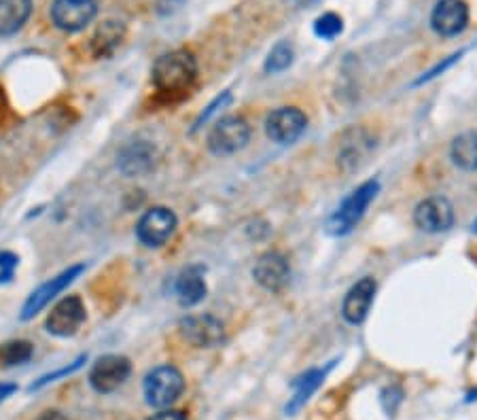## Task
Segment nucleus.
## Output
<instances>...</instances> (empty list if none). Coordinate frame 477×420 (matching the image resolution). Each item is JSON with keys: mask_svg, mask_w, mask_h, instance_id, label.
I'll return each instance as SVG.
<instances>
[{"mask_svg": "<svg viewBox=\"0 0 477 420\" xmlns=\"http://www.w3.org/2000/svg\"><path fill=\"white\" fill-rule=\"evenodd\" d=\"M153 85L159 94L179 96L187 94L197 79V62L191 51L176 49L159 55L153 64Z\"/></svg>", "mask_w": 477, "mask_h": 420, "instance_id": "1", "label": "nucleus"}, {"mask_svg": "<svg viewBox=\"0 0 477 420\" xmlns=\"http://www.w3.org/2000/svg\"><path fill=\"white\" fill-rule=\"evenodd\" d=\"M380 191V183L376 179L373 181H365V183L356 187L352 194L346 197V200L339 204L338 210L327 219V234L331 236H346L355 230L356 225L361 223V219L365 217L369 204L373 202V197L378 196Z\"/></svg>", "mask_w": 477, "mask_h": 420, "instance_id": "2", "label": "nucleus"}, {"mask_svg": "<svg viewBox=\"0 0 477 420\" xmlns=\"http://www.w3.org/2000/svg\"><path fill=\"white\" fill-rule=\"evenodd\" d=\"M183 391L185 378L174 365L155 367V370L146 374L143 384L145 401L151 407H157V410H166V407L176 404L180 399V395H183Z\"/></svg>", "mask_w": 477, "mask_h": 420, "instance_id": "3", "label": "nucleus"}, {"mask_svg": "<svg viewBox=\"0 0 477 420\" xmlns=\"http://www.w3.org/2000/svg\"><path fill=\"white\" fill-rule=\"evenodd\" d=\"M251 126L240 115L221 117L213 128H210L206 145L213 155L225 157L242 151L251 140Z\"/></svg>", "mask_w": 477, "mask_h": 420, "instance_id": "4", "label": "nucleus"}, {"mask_svg": "<svg viewBox=\"0 0 477 420\" xmlns=\"http://www.w3.org/2000/svg\"><path fill=\"white\" fill-rule=\"evenodd\" d=\"M176 225H179V219H176V214L170 208H149L143 217H140L138 225H136V238H138L145 247L159 248L174 236Z\"/></svg>", "mask_w": 477, "mask_h": 420, "instance_id": "5", "label": "nucleus"}, {"mask_svg": "<svg viewBox=\"0 0 477 420\" xmlns=\"http://www.w3.org/2000/svg\"><path fill=\"white\" fill-rule=\"evenodd\" d=\"M308 128V117L295 106H280L265 119V134L278 145H293Z\"/></svg>", "mask_w": 477, "mask_h": 420, "instance_id": "6", "label": "nucleus"}, {"mask_svg": "<svg viewBox=\"0 0 477 420\" xmlns=\"http://www.w3.org/2000/svg\"><path fill=\"white\" fill-rule=\"evenodd\" d=\"M130 374H132V363L128 357L106 355L94 363L92 372H89V384L102 395L115 393L119 387L126 384Z\"/></svg>", "mask_w": 477, "mask_h": 420, "instance_id": "7", "label": "nucleus"}, {"mask_svg": "<svg viewBox=\"0 0 477 420\" xmlns=\"http://www.w3.org/2000/svg\"><path fill=\"white\" fill-rule=\"evenodd\" d=\"M180 336L196 349H214L225 342V327L213 315H189L180 321Z\"/></svg>", "mask_w": 477, "mask_h": 420, "instance_id": "8", "label": "nucleus"}, {"mask_svg": "<svg viewBox=\"0 0 477 420\" xmlns=\"http://www.w3.org/2000/svg\"><path fill=\"white\" fill-rule=\"evenodd\" d=\"M98 4L96 0H54L51 4V21L64 32H79L92 24Z\"/></svg>", "mask_w": 477, "mask_h": 420, "instance_id": "9", "label": "nucleus"}, {"mask_svg": "<svg viewBox=\"0 0 477 420\" xmlns=\"http://www.w3.org/2000/svg\"><path fill=\"white\" fill-rule=\"evenodd\" d=\"M85 304L81 302V298L77 295H68V298L60 299L58 304L54 306V310L49 312L47 321H45V327L51 336L58 338H71L79 332V327L85 323Z\"/></svg>", "mask_w": 477, "mask_h": 420, "instance_id": "10", "label": "nucleus"}, {"mask_svg": "<svg viewBox=\"0 0 477 420\" xmlns=\"http://www.w3.org/2000/svg\"><path fill=\"white\" fill-rule=\"evenodd\" d=\"M454 219H456L454 217V206L448 197L441 196L427 197L414 210V223L427 234H441V231L452 230Z\"/></svg>", "mask_w": 477, "mask_h": 420, "instance_id": "11", "label": "nucleus"}, {"mask_svg": "<svg viewBox=\"0 0 477 420\" xmlns=\"http://www.w3.org/2000/svg\"><path fill=\"white\" fill-rule=\"evenodd\" d=\"M85 270V265H71V268L60 272L58 276L51 278V281L43 282L41 287L37 289V291L30 293V298L26 299L24 308H21V321H30L32 316H37L38 312H41L45 306H49L54 302L58 295L64 291V289L71 285V282H75V278H79V274Z\"/></svg>", "mask_w": 477, "mask_h": 420, "instance_id": "12", "label": "nucleus"}, {"mask_svg": "<svg viewBox=\"0 0 477 420\" xmlns=\"http://www.w3.org/2000/svg\"><path fill=\"white\" fill-rule=\"evenodd\" d=\"M469 26V4L464 0H439L431 13V28L439 37H458Z\"/></svg>", "mask_w": 477, "mask_h": 420, "instance_id": "13", "label": "nucleus"}, {"mask_svg": "<svg viewBox=\"0 0 477 420\" xmlns=\"http://www.w3.org/2000/svg\"><path fill=\"white\" fill-rule=\"evenodd\" d=\"M253 278L265 291L280 293L289 285V278H291V268H289L285 255H280L278 251H268L261 255L255 261Z\"/></svg>", "mask_w": 477, "mask_h": 420, "instance_id": "14", "label": "nucleus"}, {"mask_svg": "<svg viewBox=\"0 0 477 420\" xmlns=\"http://www.w3.org/2000/svg\"><path fill=\"white\" fill-rule=\"evenodd\" d=\"M373 295H376V281L373 278H361L356 285L350 287L342 302V316L350 325H361L367 319L369 310H372Z\"/></svg>", "mask_w": 477, "mask_h": 420, "instance_id": "15", "label": "nucleus"}, {"mask_svg": "<svg viewBox=\"0 0 477 420\" xmlns=\"http://www.w3.org/2000/svg\"><path fill=\"white\" fill-rule=\"evenodd\" d=\"M155 164H157V149L155 145L146 143V140H138V143L128 145L117 157L119 170L130 179L145 177V174H149L151 170H155Z\"/></svg>", "mask_w": 477, "mask_h": 420, "instance_id": "16", "label": "nucleus"}, {"mask_svg": "<svg viewBox=\"0 0 477 420\" xmlns=\"http://www.w3.org/2000/svg\"><path fill=\"white\" fill-rule=\"evenodd\" d=\"M373 147H376V143H373L372 136L365 130H350V132L344 134L342 147L338 151V166L344 172H355V170H359L367 162Z\"/></svg>", "mask_w": 477, "mask_h": 420, "instance_id": "17", "label": "nucleus"}, {"mask_svg": "<svg viewBox=\"0 0 477 420\" xmlns=\"http://www.w3.org/2000/svg\"><path fill=\"white\" fill-rule=\"evenodd\" d=\"M123 38H126V24L119 20H106L96 28L92 41H89V49L96 58H109L121 47Z\"/></svg>", "mask_w": 477, "mask_h": 420, "instance_id": "18", "label": "nucleus"}, {"mask_svg": "<svg viewBox=\"0 0 477 420\" xmlns=\"http://www.w3.org/2000/svg\"><path fill=\"white\" fill-rule=\"evenodd\" d=\"M329 370H331V365L318 367V370L305 372L304 376H299L297 380H295V382H293V397L289 399V404L285 407V412L289 414V416L297 414L305 404H308L310 397L314 395L318 389H321L322 382H325Z\"/></svg>", "mask_w": 477, "mask_h": 420, "instance_id": "19", "label": "nucleus"}, {"mask_svg": "<svg viewBox=\"0 0 477 420\" xmlns=\"http://www.w3.org/2000/svg\"><path fill=\"white\" fill-rule=\"evenodd\" d=\"M32 0H0V37H13L30 20Z\"/></svg>", "mask_w": 477, "mask_h": 420, "instance_id": "20", "label": "nucleus"}, {"mask_svg": "<svg viewBox=\"0 0 477 420\" xmlns=\"http://www.w3.org/2000/svg\"><path fill=\"white\" fill-rule=\"evenodd\" d=\"M208 287L206 281H204V274L197 268H189L176 281V299H179L180 306L185 308H191V306L200 304L204 298H206Z\"/></svg>", "mask_w": 477, "mask_h": 420, "instance_id": "21", "label": "nucleus"}, {"mask_svg": "<svg viewBox=\"0 0 477 420\" xmlns=\"http://www.w3.org/2000/svg\"><path fill=\"white\" fill-rule=\"evenodd\" d=\"M450 160L456 168L464 172H475L477 170V130L458 134L450 145Z\"/></svg>", "mask_w": 477, "mask_h": 420, "instance_id": "22", "label": "nucleus"}, {"mask_svg": "<svg viewBox=\"0 0 477 420\" xmlns=\"http://www.w3.org/2000/svg\"><path fill=\"white\" fill-rule=\"evenodd\" d=\"M34 349L30 342L26 340H13V342H7L0 346V365L3 367H15V365H24L32 359Z\"/></svg>", "mask_w": 477, "mask_h": 420, "instance_id": "23", "label": "nucleus"}, {"mask_svg": "<svg viewBox=\"0 0 477 420\" xmlns=\"http://www.w3.org/2000/svg\"><path fill=\"white\" fill-rule=\"evenodd\" d=\"M293 60H295L293 45L289 41H280L272 47L268 58H265L264 68L265 72H270V75H278V72H285L287 68L293 64Z\"/></svg>", "mask_w": 477, "mask_h": 420, "instance_id": "24", "label": "nucleus"}, {"mask_svg": "<svg viewBox=\"0 0 477 420\" xmlns=\"http://www.w3.org/2000/svg\"><path fill=\"white\" fill-rule=\"evenodd\" d=\"M344 32V20L338 13H322L314 21V34L322 41H333Z\"/></svg>", "mask_w": 477, "mask_h": 420, "instance_id": "25", "label": "nucleus"}, {"mask_svg": "<svg viewBox=\"0 0 477 420\" xmlns=\"http://www.w3.org/2000/svg\"><path fill=\"white\" fill-rule=\"evenodd\" d=\"M230 102H231V94H230V92H225V94L217 96V98H214V100L210 102V105L206 106V111H204L202 115L196 119V123H193V132H197V130H200V128L204 126V123H206L208 119L214 115V113H217L219 109H223V106L230 105Z\"/></svg>", "mask_w": 477, "mask_h": 420, "instance_id": "26", "label": "nucleus"}, {"mask_svg": "<svg viewBox=\"0 0 477 420\" xmlns=\"http://www.w3.org/2000/svg\"><path fill=\"white\" fill-rule=\"evenodd\" d=\"M85 363V357H79V359L75 363H71V365H66V367H62V370L58 372H54V374H47V376H43L41 380H38V382H34L30 391H37V389H43L45 384H49V382H55V380L58 378H64V376H71V374H75L77 370H81V365Z\"/></svg>", "mask_w": 477, "mask_h": 420, "instance_id": "27", "label": "nucleus"}, {"mask_svg": "<svg viewBox=\"0 0 477 420\" xmlns=\"http://www.w3.org/2000/svg\"><path fill=\"white\" fill-rule=\"evenodd\" d=\"M463 54H464V51H458V54H452V55H450V58H446L444 62H439V64H437V66H433V68H431V71L427 72V75H423V77H420V79H418V81H416V85H423V83H429V81H433V79H435V77H439V75H441V72H446V71H448V68H450V66L454 64V62H458V60H461V58H463Z\"/></svg>", "mask_w": 477, "mask_h": 420, "instance_id": "28", "label": "nucleus"}, {"mask_svg": "<svg viewBox=\"0 0 477 420\" xmlns=\"http://www.w3.org/2000/svg\"><path fill=\"white\" fill-rule=\"evenodd\" d=\"M17 265V257L11 253H0V281H9Z\"/></svg>", "mask_w": 477, "mask_h": 420, "instance_id": "29", "label": "nucleus"}, {"mask_svg": "<svg viewBox=\"0 0 477 420\" xmlns=\"http://www.w3.org/2000/svg\"><path fill=\"white\" fill-rule=\"evenodd\" d=\"M149 420H187V416L179 410H162V412L153 414Z\"/></svg>", "mask_w": 477, "mask_h": 420, "instance_id": "30", "label": "nucleus"}, {"mask_svg": "<svg viewBox=\"0 0 477 420\" xmlns=\"http://www.w3.org/2000/svg\"><path fill=\"white\" fill-rule=\"evenodd\" d=\"M17 391L15 384H7V382H0V404H3L7 397H11Z\"/></svg>", "mask_w": 477, "mask_h": 420, "instance_id": "31", "label": "nucleus"}, {"mask_svg": "<svg viewBox=\"0 0 477 420\" xmlns=\"http://www.w3.org/2000/svg\"><path fill=\"white\" fill-rule=\"evenodd\" d=\"M289 4H293V7L297 9H304V7H312V4H316L318 0H287Z\"/></svg>", "mask_w": 477, "mask_h": 420, "instance_id": "32", "label": "nucleus"}, {"mask_svg": "<svg viewBox=\"0 0 477 420\" xmlns=\"http://www.w3.org/2000/svg\"><path fill=\"white\" fill-rule=\"evenodd\" d=\"M37 420H66L60 412H43Z\"/></svg>", "mask_w": 477, "mask_h": 420, "instance_id": "33", "label": "nucleus"}, {"mask_svg": "<svg viewBox=\"0 0 477 420\" xmlns=\"http://www.w3.org/2000/svg\"><path fill=\"white\" fill-rule=\"evenodd\" d=\"M473 399H477V391L475 393H469V397H467V401H473Z\"/></svg>", "mask_w": 477, "mask_h": 420, "instance_id": "34", "label": "nucleus"}, {"mask_svg": "<svg viewBox=\"0 0 477 420\" xmlns=\"http://www.w3.org/2000/svg\"><path fill=\"white\" fill-rule=\"evenodd\" d=\"M473 231H475V234H477V221H475V223H473Z\"/></svg>", "mask_w": 477, "mask_h": 420, "instance_id": "35", "label": "nucleus"}]
</instances>
